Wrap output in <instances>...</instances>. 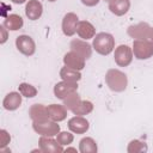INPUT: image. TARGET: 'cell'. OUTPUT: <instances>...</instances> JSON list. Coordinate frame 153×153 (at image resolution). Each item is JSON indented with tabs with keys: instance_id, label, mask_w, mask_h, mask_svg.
<instances>
[{
	"instance_id": "1",
	"label": "cell",
	"mask_w": 153,
	"mask_h": 153,
	"mask_svg": "<svg viewBox=\"0 0 153 153\" xmlns=\"http://www.w3.org/2000/svg\"><path fill=\"white\" fill-rule=\"evenodd\" d=\"M106 85L115 92H122L127 88V75L118 69H109L105 75Z\"/></svg>"
},
{
	"instance_id": "2",
	"label": "cell",
	"mask_w": 153,
	"mask_h": 153,
	"mask_svg": "<svg viewBox=\"0 0 153 153\" xmlns=\"http://www.w3.org/2000/svg\"><path fill=\"white\" fill-rule=\"evenodd\" d=\"M115 45V39L110 33L106 32H100L96 35L93 39V48L97 53L100 55H108L112 51Z\"/></svg>"
},
{
	"instance_id": "3",
	"label": "cell",
	"mask_w": 153,
	"mask_h": 153,
	"mask_svg": "<svg viewBox=\"0 0 153 153\" xmlns=\"http://www.w3.org/2000/svg\"><path fill=\"white\" fill-rule=\"evenodd\" d=\"M69 98L66 99V106L72 110L76 115H85L92 110V104L90 102H80L78 94L72 93L68 96Z\"/></svg>"
},
{
	"instance_id": "4",
	"label": "cell",
	"mask_w": 153,
	"mask_h": 153,
	"mask_svg": "<svg viewBox=\"0 0 153 153\" xmlns=\"http://www.w3.org/2000/svg\"><path fill=\"white\" fill-rule=\"evenodd\" d=\"M134 55L139 60L149 59L153 55V42H148L146 39H136L133 42Z\"/></svg>"
},
{
	"instance_id": "5",
	"label": "cell",
	"mask_w": 153,
	"mask_h": 153,
	"mask_svg": "<svg viewBox=\"0 0 153 153\" xmlns=\"http://www.w3.org/2000/svg\"><path fill=\"white\" fill-rule=\"evenodd\" d=\"M16 45H17V49L26 56H31L35 53V48H36L32 38L26 35L18 36L16 39Z\"/></svg>"
},
{
	"instance_id": "6",
	"label": "cell",
	"mask_w": 153,
	"mask_h": 153,
	"mask_svg": "<svg viewBox=\"0 0 153 153\" xmlns=\"http://www.w3.org/2000/svg\"><path fill=\"white\" fill-rule=\"evenodd\" d=\"M133 56V53L130 50V48L128 45H120L118 48H116L115 50V61L118 66L121 67H126L128 66L130 62H131V57Z\"/></svg>"
},
{
	"instance_id": "7",
	"label": "cell",
	"mask_w": 153,
	"mask_h": 153,
	"mask_svg": "<svg viewBox=\"0 0 153 153\" xmlns=\"http://www.w3.org/2000/svg\"><path fill=\"white\" fill-rule=\"evenodd\" d=\"M76 88H78V86H76L75 82L63 81V82H59V84L55 85L54 93H55V97H57L60 99H65L66 97L74 93Z\"/></svg>"
},
{
	"instance_id": "8",
	"label": "cell",
	"mask_w": 153,
	"mask_h": 153,
	"mask_svg": "<svg viewBox=\"0 0 153 153\" xmlns=\"http://www.w3.org/2000/svg\"><path fill=\"white\" fill-rule=\"evenodd\" d=\"M78 16L74 13H67L62 20V31L66 36H73L76 32Z\"/></svg>"
},
{
	"instance_id": "9",
	"label": "cell",
	"mask_w": 153,
	"mask_h": 153,
	"mask_svg": "<svg viewBox=\"0 0 153 153\" xmlns=\"http://www.w3.org/2000/svg\"><path fill=\"white\" fill-rule=\"evenodd\" d=\"M151 30L152 29L146 23H140L137 25L130 26L128 30V33L134 38L146 39V38H151Z\"/></svg>"
},
{
	"instance_id": "10",
	"label": "cell",
	"mask_w": 153,
	"mask_h": 153,
	"mask_svg": "<svg viewBox=\"0 0 153 153\" xmlns=\"http://www.w3.org/2000/svg\"><path fill=\"white\" fill-rule=\"evenodd\" d=\"M84 60L85 59L82 56H80L78 53H75L73 50L69 51L68 54H66L65 59H63L66 66L71 67L73 69H81V68H84Z\"/></svg>"
},
{
	"instance_id": "11",
	"label": "cell",
	"mask_w": 153,
	"mask_h": 153,
	"mask_svg": "<svg viewBox=\"0 0 153 153\" xmlns=\"http://www.w3.org/2000/svg\"><path fill=\"white\" fill-rule=\"evenodd\" d=\"M33 129L42 135H55L59 131V126L53 122H35Z\"/></svg>"
},
{
	"instance_id": "12",
	"label": "cell",
	"mask_w": 153,
	"mask_h": 153,
	"mask_svg": "<svg viewBox=\"0 0 153 153\" xmlns=\"http://www.w3.org/2000/svg\"><path fill=\"white\" fill-rule=\"evenodd\" d=\"M42 4L38 0H30L25 7V13L31 20H36L41 17L42 14Z\"/></svg>"
},
{
	"instance_id": "13",
	"label": "cell",
	"mask_w": 153,
	"mask_h": 153,
	"mask_svg": "<svg viewBox=\"0 0 153 153\" xmlns=\"http://www.w3.org/2000/svg\"><path fill=\"white\" fill-rule=\"evenodd\" d=\"M129 6H130L129 0H111L109 2L110 11L116 16H123L124 13H127Z\"/></svg>"
},
{
	"instance_id": "14",
	"label": "cell",
	"mask_w": 153,
	"mask_h": 153,
	"mask_svg": "<svg viewBox=\"0 0 153 153\" xmlns=\"http://www.w3.org/2000/svg\"><path fill=\"white\" fill-rule=\"evenodd\" d=\"M20 104H22V96L18 92L8 93L2 102V105L6 110H16L17 108L20 106Z\"/></svg>"
},
{
	"instance_id": "15",
	"label": "cell",
	"mask_w": 153,
	"mask_h": 153,
	"mask_svg": "<svg viewBox=\"0 0 153 153\" xmlns=\"http://www.w3.org/2000/svg\"><path fill=\"white\" fill-rule=\"evenodd\" d=\"M71 48H72L73 51L78 53L84 59H88L91 56V47L86 42H82V41H79V39H74L71 43Z\"/></svg>"
},
{
	"instance_id": "16",
	"label": "cell",
	"mask_w": 153,
	"mask_h": 153,
	"mask_svg": "<svg viewBox=\"0 0 153 153\" xmlns=\"http://www.w3.org/2000/svg\"><path fill=\"white\" fill-rule=\"evenodd\" d=\"M76 32L78 35L84 38V39H88V38H92L94 36V27L91 23L86 22V20H82V22H79L78 25H76Z\"/></svg>"
},
{
	"instance_id": "17",
	"label": "cell",
	"mask_w": 153,
	"mask_h": 153,
	"mask_svg": "<svg viewBox=\"0 0 153 153\" xmlns=\"http://www.w3.org/2000/svg\"><path fill=\"white\" fill-rule=\"evenodd\" d=\"M68 127L74 133H85L88 129V122L82 117H73L68 122Z\"/></svg>"
},
{
	"instance_id": "18",
	"label": "cell",
	"mask_w": 153,
	"mask_h": 153,
	"mask_svg": "<svg viewBox=\"0 0 153 153\" xmlns=\"http://www.w3.org/2000/svg\"><path fill=\"white\" fill-rule=\"evenodd\" d=\"M47 112H48V116L54 121H62L66 117V110L61 105L51 104L47 108Z\"/></svg>"
},
{
	"instance_id": "19",
	"label": "cell",
	"mask_w": 153,
	"mask_h": 153,
	"mask_svg": "<svg viewBox=\"0 0 153 153\" xmlns=\"http://www.w3.org/2000/svg\"><path fill=\"white\" fill-rule=\"evenodd\" d=\"M30 115L32 117V120H35L36 122H44L49 116L47 112V109L43 108L41 104H36L30 109Z\"/></svg>"
},
{
	"instance_id": "20",
	"label": "cell",
	"mask_w": 153,
	"mask_h": 153,
	"mask_svg": "<svg viewBox=\"0 0 153 153\" xmlns=\"http://www.w3.org/2000/svg\"><path fill=\"white\" fill-rule=\"evenodd\" d=\"M60 75L61 78L65 80V81H69V82H75L80 79V73L76 72V69H73L71 67H63L60 72Z\"/></svg>"
},
{
	"instance_id": "21",
	"label": "cell",
	"mask_w": 153,
	"mask_h": 153,
	"mask_svg": "<svg viewBox=\"0 0 153 153\" xmlns=\"http://www.w3.org/2000/svg\"><path fill=\"white\" fill-rule=\"evenodd\" d=\"M2 25H5L8 30L16 31V30H18V29H20V27L23 26V19H22L20 16L11 14V16H8V17L5 19V22H4Z\"/></svg>"
},
{
	"instance_id": "22",
	"label": "cell",
	"mask_w": 153,
	"mask_h": 153,
	"mask_svg": "<svg viewBox=\"0 0 153 153\" xmlns=\"http://www.w3.org/2000/svg\"><path fill=\"white\" fill-rule=\"evenodd\" d=\"M80 151L81 152H96L97 146L92 139L86 137V139H82L80 141Z\"/></svg>"
},
{
	"instance_id": "23",
	"label": "cell",
	"mask_w": 153,
	"mask_h": 153,
	"mask_svg": "<svg viewBox=\"0 0 153 153\" xmlns=\"http://www.w3.org/2000/svg\"><path fill=\"white\" fill-rule=\"evenodd\" d=\"M19 92H20L23 96H25V97H27V98H31V97H35V96H36L37 90H36L32 85H29V84L23 82V84L19 85Z\"/></svg>"
},
{
	"instance_id": "24",
	"label": "cell",
	"mask_w": 153,
	"mask_h": 153,
	"mask_svg": "<svg viewBox=\"0 0 153 153\" xmlns=\"http://www.w3.org/2000/svg\"><path fill=\"white\" fill-rule=\"evenodd\" d=\"M72 140H73V136L69 134V133H61L59 136H57V141H59V143H61V145H65V143H69V142H72Z\"/></svg>"
},
{
	"instance_id": "25",
	"label": "cell",
	"mask_w": 153,
	"mask_h": 153,
	"mask_svg": "<svg viewBox=\"0 0 153 153\" xmlns=\"http://www.w3.org/2000/svg\"><path fill=\"white\" fill-rule=\"evenodd\" d=\"M81 1L86 6H94V5H97L99 2V0H81Z\"/></svg>"
},
{
	"instance_id": "26",
	"label": "cell",
	"mask_w": 153,
	"mask_h": 153,
	"mask_svg": "<svg viewBox=\"0 0 153 153\" xmlns=\"http://www.w3.org/2000/svg\"><path fill=\"white\" fill-rule=\"evenodd\" d=\"M13 2H16V4H23V2H25V0H12Z\"/></svg>"
},
{
	"instance_id": "27",
	"label": "cell",
	"mask_w": 153,
	"mask_h": 153,
	"mask_svg": "<svg viewBox=\"0 0 153 153\" xmlns=\"http://www.w3.org/2000/svg\"><path fill=\"white\" fill-rule=\"evenodd\" d=\"M151 39H152V41H153V29H152V30H151Z\"/></svg>"
},
{
	"instance_id": "28",
	"label": "cell",
	"mask_w": 153,
	"mask_h": 153,
	"mask_svg": "<svg viewBox=\"0 0 153 153\" xmlns=\"http://www.w3.org/2000/svg\"><path fill=\"white\" fill-rule=\"evenodd\" d=\"M49 1H51V2H53V1H56V0H49Z\"/></svg>"
}]
</instances>
